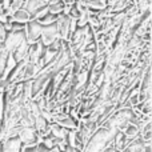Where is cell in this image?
Instances as JSON below:
<instances>
[{"mask_svg":"<svg viewBox=\"0 0 152 152\" xmlns=\"http://www.w3.org/2000/svg\"><path fill=\"white\" fill-rule=\"evenodd\" d=\"M40 34H42V27L37 23H35V21H31L28 26V31H27V39H28V42L34 43L40 36Z\"/></svg>","mask_w":152,"mask_h":152,"instance_id":"6da1fadb","label":"cell"},{"mask_svg":"<svg viewBox=\"0 0 152 152\" xmlns=\"http://www.w3.org/2000/svg\"><path fill=\"white\" fill-rule=\"evenodd\" d=\"M29 18H31V15L27 12V10H23V8L12 13V21H24L26 23L29 20Z\"/></svg>","mask_w":152,"mask_h":152,"instance_id":"7a4b0ae2","label":"cell"},{"mask_svg":"<svg viewBox=\"0 0 152 152\" xmlns=\"http://www.w3.org/2000/svg\"><path fill=\"white\" fill-rule=\"evenodd\" d=\"M24 4V0H12V3L10 4V7H8V15H12L13 12H16L18 10H20L21 7H23Z\"/></svg>","mask_w":152,"mask_h":152,"instance_id":"3957f363","label":"cell"},{"mask_svg":"<svg viewBox=\"0 0 152 152\" xmlns=\"http://www.w3.org/2000/svg\"><path fill=\"white\" fill-rule=\"evenodd\" d=\"M4 40H5V29L3 27V24H0V44H3Z\"/></svg>","mask_w":152,"mask_h":152,"instance_id":"277c9868","label":"cell"}]
</instances>
